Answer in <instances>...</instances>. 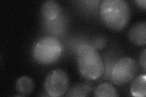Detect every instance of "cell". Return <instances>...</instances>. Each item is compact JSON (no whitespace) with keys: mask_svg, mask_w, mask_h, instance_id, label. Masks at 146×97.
<instances>
[{"mask_svg":"<svg viewBox=\"0 0 146 97\" xmlns=\"http://www.w3.org/2000/svg\"><path fill=\"white\" fill-rule=\"evenodd\" d=\"M99 15L104 24L109 29L121 30L129 22L130 6L124 0H104L99 6Z\"/></svg>","mask_w":146,"mask_h":97,"instance_id":"obj_1","label":"cell"},{"mask_svg":"<svg viewBox=\"0 0 146 97\" xmlns=\"http://www.w3.org/2000/svg\"><path fill=\"white\" fill-rule=\"evenodd\" d=\"M77 64L80 74L89 80L98 79L105 71L102 58L91 44H84L77 49Z\"/></svg>","mask_w":146,"mask_h":97,"instance_id":"obj_2","label":"cell"},{"mask_svg":"<svg viewBox=\"0 0 146 97\" xmlns=\"http://www.w3.org/2000/svg\"><path fill=\"white\" fill-rule=\"evenodd\" d=\"M63 52L60 41L54 36H44L34 44L32 55L35 61L41 65H49L56 62Z\"/></svg>","mask_w":146,"mask_h":97,"instance_id":"obj_3","label":"cell"},{"mask_svg":"<svg viewBox=\"0 0 146 97\" xmlns=\"http://www.w3.org/2000/svg\"><path fill=\"white\" fill-rule=\"evenodd\" d=\"M138 65L131 57H123L118 59L110 73V80L116 85H123L130 82L136 76Z\"/></svg>","mask_w":146,"mask_h":97,"instance_id":"obj_4","label":"cell"},{"mask_svg":"<svg viewBox=\"0 0 146 97\" xmlns=\"http://www.w3.org/2000/svg\"><path fill=\"white\" fill-rule=\"evenodd\" d=\"M69 86V79L66 73L61 69L50 72L44 81L45 90L52 97L62 96L66 93Z\"/></svg>","mask_w":146,"mask_h":97,"instance_id":"obj_5","label":"cell"},{"mask_svg":"<svg viewBox=\"0 0 146 97\" xmlns=\"http://www.w3.org/2000/svg\"><path fill=\"white\" fill-rule=\"evenodd\" d=\"M146 22H136L128 32V37L132 43L137 46H145L146 44Z\"/></svg>","mask_w":146,"mask_h":97,"instance_id":"obj_6","label":"cell"},{"mask_svg":"<svg viewBox=\"0 0 146 97\" xmlns=\"http://www.w3.org/2000/svg\"><path fill=\"white\" fill-rule=\"evenodd\" d=\"M62 12L60 4L55 0H47L41 7V15L45 20L51 21L57 18Z\"/></svg>","mask_w":146,"mask_h":97,"instance_id":"obj_7","label":"cell"},{"mask_svg":"<svg viewBox=\"0 0 146 97\" xmlns=\"http://www.w3.org/2000/svg\"><path fill=\"white\" fill-rule=\"evenodd\" d=\"M132 96L136 97H144L146 95V76L145 74L136 77L130 87Z\"/></svg>","mask_w":146,"mask_h":97,"instance_id":"obj_8","label":"cell"},{"mask_svg":"<svg viewBox=\"0 0 146 97\" xmlns=\"http://www.w3.org/2000/svg\"><path fill=\"white\" fill-rule=\"evenodd\" d=\"M15 87L17 91L21 96H26L32 93L34 86L31 78L27 76H23L17 80Z\"/></svg>","mask_w":146,"mask_h":97,"instance_id":"obj_9","label":"cell"},{"mask_svg":"<svg viewBox=\"0 0 146 97\" xmlns=\"http://www.w3.org/2000/svg\"><path fill=\"white\" fill-rule=\"evenodd\" d=\"M94 96L98 97H116L119 96V94L111 84L104 82L96 87L94 92Z\"/></svg>","mask_w":146,"mask_h":97,"instance_id":"obj_10","label":"cell"},{"mask_svg":"<svg viewBox=\"0 0 146 97\" xmlns=\"http://www.w3.org/2000/svg\"><path fill=\"white\" fill-rule=\"evenodd\" d=\"M90 87L84 84H78L72 87L68 91L66 96H86L90 93Z\"/></svg>","mask_w":146,"mask_h":97,"instance_id":"obj_11","label":"cell"},{"mask_svg":"<svg viewBox=\"0 0 146 97\" xmlns=\"http://www.w3.org/2000/svg\"><path fill=\"white\" fill-rule=\"evenodd\" d=\"M146 50L144 49L143 52L141 53L139 57V63L140 66L142 67L144 72H145L146 68Z\"/></svg>","mask_w":146,"mask_h":97,"instance_id":"obj_12","label":"cell"},{"mask_svg":"<svg viewBox=\"0 0 146 97\" xmlns=\"http://www.w3.org/2000/svg\"><path fill=\"white\" fill-rule=\"evenodd\" d=\"M135 3L139 8L143 9L144 10L145 9V0H136L135 1Z\"/></svg>","mask_w":146,"mask_h":97,"instance_id":"obj_13","label":"cell"}]
</instances>
